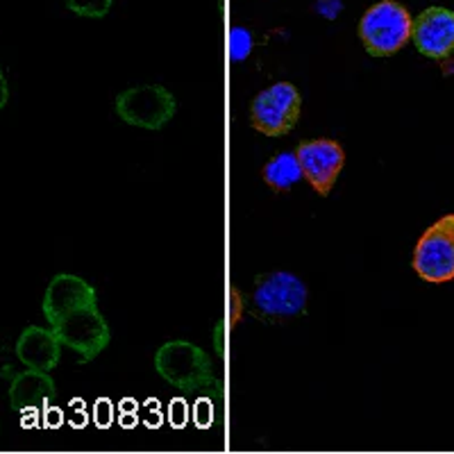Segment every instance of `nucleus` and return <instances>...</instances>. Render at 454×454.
<instances>
[{
  "instance_id": "nucleus-1",
  "label": "nucleus",
  "mask_w": 454,
  "mask_h": 454,
  "mask_svg": "<svg viewBox=\"0 0 454 454\" xmlns=\"http://www.w3.org/2000/svg\"><path fill=\"white\" fill-rule=\"evenodd\" d=\"M411 14L395 0H382L368 7L359 21V39L372 57H388L403 51L411 39Z\"/></svg>"
},
{
  "instance_id": "nucleus-2",
  "label": "nucleus",
  "mask_w": 454,
  "mask_h": 454,
  "mask_svg": "<svg viewBox=\"0 0 454 454\" xmlns=\"http://www.w3.org/2000/svg\"><path fill=\"white\" fill-rule=\"evenodd\" d=\"M114 112L132 128L155 132L173 121L177 112V100L161 84H137L116 96Z\"/></svg>"
},
{
  "instance_id": "nucleus-3",
  "label": "nucleus",
  "mask_w": 454,
  "mask_h": 454,
  "mask_svg": "<svg viewBox=\"0 0 454 454\" xmlns=\"http://www.w3.org/2000/svg\"><path fill=\"white\" fill-rule=\"evenodd\" d=\"M155 371L166 382L184 391L214 382L209 355L200 346L184 339L166 340L164 346H160V350L155 352Z\"/></svg>"
},
{
  "instance_id": "nucleus-4",
  "label": "nucleus",
  "mask_w": 454,
  "mask_h": 454,
  "mask_svg": "<svg viewBox=\"0 0 454 454\" xmlns=\"http://www.w3.org/2000/svg\"><path fill=\"white\" fill-rule=\"evenodd\" d=\"M302 112V96L291 82H275L259 91L250 105V123L266 137H284L295 128Z\"/></svg>"
},
{
  "instance_id": "nucleus-5",
  "label": "nucleus",
  "mask_w": 454,
  "mask_h": 454,
  "mask_svg": "<svg viewBox=\"0 0 454 454\" xmlns=\"http://www.w3.org/2000/svg\"><path fill=\"white\" fill-rule=\"evenodd\" d=\"M411 266L425 282L445 284L454 279V214H445L427 227L416 243Z\"/></svg>"
},
{
  "instance_id": "nucleus-6",
  "label": "nucleus",
  "mask_w": 454,
  "mask_h": 454,
  "mask_svg": "<svg viewBox=\"0 0 454 454\" xmlns=\"http://www.w3.org/2000/svg\"><path fill=\"white\" fill-rule=\"evenodd\" d=\"M57 339L62 340V346L71 348L80 356V362H93L96 356L107 350L112 340V330L109 323L98 307L82 309L64 318L59 325L52 327Z\"/></svg>"
},
{
  "instance_id": "nucleus-7",
  "label": "nucleus",
  "mask_w": 454,
  "mask_h": 454,
  "mask_svg": "<svg viewBox=\"0 0 454 454\" xmlns=\"http://www.w3.org/2000/svg\"><path fill=\"white\" fill-rule=\"evenodd\" d=\"M302 177L311 184L318 196H330L332 186L339 180L343 164H346V150L334 139H311L302 141L295 148Z\"/></svg>"
},
{
  "instance_id": "nucleus-8",
  "label": "nucleus",
  "mask_w": 454,
  "mask_h": 454,
  "mask_svg": "<svg viewBox=\"0 0 454 454\" xmlns=\"http://www.w3.org/2000/svg\"><path fill=\"white\" fill-rule=\"evenodd\" d=\"M307 298L309 294H307L305 282L286 270H278V273L259 279L253 294L257 311H262L263 316H278V318L302 314L307 307Z\"/></svg>"
},
{
  "instance_id": "nucleus-9",
  "label": "nucleus",
  "mask_w": 454,
  "mask_h": 454,
  "mask_svg": "<svg viewBox=\"0 0 454 454\" xmlns=\"http://www.w3.org/2000/svg\"><path fill=\"white\" fill-rule=\"evenodd\" d=\"M98 307V294L87 279L71 273H59L48 284L46 295H43L42 309L46 316L48 325H59L64 318H68L75 311Z\"/></svg>"
},
{
  "instance_id": "nucleus-10",
  "label": "nucleus",
  "mask_w": 454,
  "mask_h": 454,
  "mask_svg": "<svg viewBox=\"0 0 454 454\" xmlns=\"http://www.w3.org/2000/svg\"><path fill=\"white\" fill-rule=\"evenodd\" d=\"M411 39L420 55L445 59L454 52V12L429 7L413 19Z\"/></svg>"
},
{
  "instance_id": "nucleus-11",
  "label": "nucleus",
  "mask_w": 454,
  "mask_h": 454,
  "mask_svg": "<svg viewBox=\"0 0 454 454\" xmlns=\"http://www.w3.org/2000/svg\"><path fill=\"white\" fill-rule=\"evenodd\" d=\"M16 356L21 359L26 368L51 372L55 371L59 356H62V340L57 339L52 327L46 330V327L30 325L16 340Z\"/></svg>"
},
{
  "instance_id": "nucleus-12",
  "label": "nucleus",
  "mask_w": 454,
  "mask_h": 454,
  "mask_svg": "<svg viewBox=\"0 0 454 454\" xmlns=\"http://www.w3.org/2000/svg\"><path fill=\"white\" fill-rule=\"evenodd\" d=\"M55 393V382H52V377L48 372L42 371H32L27 368L26 372H19V375L12 380L10 387V400L14 404V409H26L36 407V404H42L43 400Z\"/></svg>"
},
{
  "instance_id": "nucleus-13",
  "label": "nucleus",
  "mask_w": 454,
  "mask_h": 454,
  "mask_svg": "<svg viewBox=\"0 0 454 454\" xmlns=\"http://www.w3.org/2000/svg\"><path fill=\"white\" fill-rule=\"evenodd\" d=\"M262 177L273 192H289L291 186L298 184L300 177H302L295 153H279V155L270 157L263 164Z\"/></svg>"
},
{
  "instance_id": "nucleus-14",
  "label": "nucleus",
  "mask_w": 454,
  "mask_h": 454,
  "mask_svg": "<svg viewBox=\"0 0 454 454\" xmlns=\"http://www.w3.org/2000/svg\"><path fill=\"white\" fill-rule=\"evenodd\" d=\"M114 0H67V7L82 19H103L112 10Z\"/></svg>"
},
{
  "instance_id": "nucleus-15",
  "label": "nucleus",
  "mask_w": 454,
  "mask_h": 454,
  "mask_svg": "<svg viewBox=\"0 0 454 454\" xmlns=\"http://www.w3.org/2000/svg\"><path fill=\"white\" fill-rule=\"evenodd\" d=\"M250 52H253V35L246 27H234L230 32V57L234 62H243L248 59Z\"/></svg>"
},
{
  "instance_id": "nucleus-16",
  "label": "nucleus",
  "mask_w": 454,
  "mask_h": 454,
  "mask_svg": "<svg viewBox=\"0 0 454 454\" xmlns=\"http://www.w3.org/2000/svg\"><path fill=\"white\" fill-rule=\"evenodd\" d=\"M7 100H10V84H7L5 73L0 68V112H3V107L7 105Z\"/></svg>"
}]
</instances>
